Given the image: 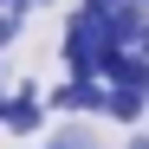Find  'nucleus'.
Instances as JSON below:
<instances>
[{
	"label": "nucleus",
	"instance_id": "1",
	"mask_svg": "<svg viewBox=\"0 0 149 149\" xmlns=\"http://www.w3.org/2000/svg\"><path fill=\"white\" fill-rule=\"evenodd\" d=\"M104 97H110V84H104V78H65V84H52V97H45V104L65 110V117H84V110L104 117Z\"/></svg>",
	"mask_w": 149,
	"mask_h": 149
},
{
	"label": "nucleus",
	"instance_id": "2",
	"mask_svg": "<svg viewBox=\"0 0 149 149\" xmlns=\"http://www.w3.org/2000/svg\"><path fill=\"white\" fill-rule=\"evenodd\" d=\"M45 123V97L33 91V84H19L13 97H0V130H13V136H33Z\"/></svg>",
	"mask_w": 149,
	"mask_h": 149
},
{
	"label": "nucleus",
	"instance_id": "3",
	"mask_svg": "<svg viewBox=\"0 0 149 149\" xmlns=\"http://www.w3.org/2000/svg\"><path fill=\"white\" fill-rule=\"evenodd\" d=\"M104 117H110V123H143V117H149V91L110 84V97H104Z\"/></svg>",
	"mask_w": 149,
	"mask_h": 149
},
{
	"label": "nucleus",
	"instance_id": "4",
	"mask_svg": "<svg viewBox=\"0 0 149 149\" xmlns=\"http://www.w3.org/2000/svg\"><path fill=\"white\" fill-rule=\"evenodd\" d=\"M45 149H97V136L84 130V123H65V130H52V143Z\"/></svg>",
	"mask_w": 149,
	"mask_h": 149
},
{
	"label": "nucleus",
	"instance_id": "5",
	"mask_svg": "<svg viewBox=\"0 0 149 149\" xmlns=\"http://www.w3.org/2000/svg\"><path fill=\"white\" fill-rule=\"evenodd\" d=\"M0 13H33V0H0Z\"/></svg>",
	"mask_w": 149,
	"mask_h": 149
},
{
	"label": "nucleus",
	"instance_id": "6",
	"mask_svg": "<svg viewBox=\"0 0 149 149\" xmlns=\"http://www.w3.org/2000/svg\"><path fill=\"white\" fill-rule=\"evenodd\" d=\"M78 7H117V0H78Z\"/></svg>",
	"mask_w": 149,
	"mask_h": 149
},
{
	"label": "nucleus",
	"instance_id": "7",
	"mask_svg": "<svg viewBox=\"0 0 149 149\" xmlns=\"http://www.w3.org/2000/svg\"><path fill=\"white\" fill-rule=\"evenodd\" d=\"M0 97H7V65H0Z\"/></svg>",
	"mask_w": 149,
	"mask_h": 149
},
{
	"label": "nucleus",
	"instance_id": "8",
	"mask_svg": "<svg viewBox=\"0 0 149 149\" xmlns=\"http://www.w3.org/2000/svg\"><path fill=\"white\" fill-rule=\"evenodd\" d=\"M130 149H149V136H136V143H130Z\"/></svg>",
	"mask_w": 149,
	"mask_h": 149
}]
</instances>
